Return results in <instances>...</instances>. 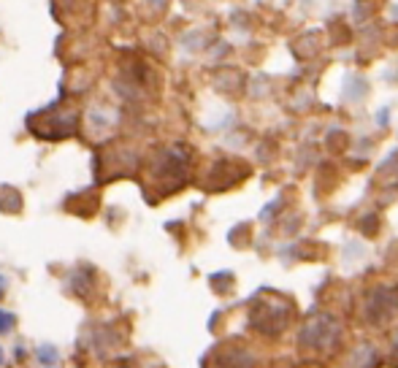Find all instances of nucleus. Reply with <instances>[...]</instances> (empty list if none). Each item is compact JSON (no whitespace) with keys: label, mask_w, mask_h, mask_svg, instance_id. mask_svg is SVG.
<instances>
[{"label":"nucleus","mask_w":398,"mask_h":368,"mask_svg":"<svg viewBox=\"0 0 398 368\" xmlns=\"http://www.w3.org/2000/svg\"><path fill=\"white\" fill-rule=\"evenodd\" d=\"M339 330L341 327L336 325L331 317H325V314H317L312 317L306 327L301 330V344L309 349H322L328 347V344H334L336 339H339Z\"/></svg>","instance_id":"f257e3e1"},{"label":"nucleus","mask_w":398,"mask_h":368,"mask_svg":"<svg viewBox=\"0 0 398 368\" xmlns=\"http://www.w3.org/2000/svg\"><path fill=\"white\" fill-rule=\"evenodd\" d=\"M374 311H377L374 323H388L398 311V292H393V290H379L377 298L369 304V314H374Z\"/></svg>","instance_id":"f03ea898"},{"label":"nucleus","mask_w":398,"mask_h":368,"mask_svg":"<svg viewBox=\"0 0 398 368\" xmlns=\"http://www.w3.org/2000/svg\"><path fill=\"white\" fill-rule=\"evenodd\" d=\"M17 327V314H11L8 309H0V333H11Z\"/></svg>","instance_id":"7ed1b4c3"},{"label":"nucleus","mask_w":398,"mask_h":368,"mask_svg":"<svg viewBox=\"0 0 398 368\" xmlns=\"http://www.w3.org/2000/svg\"><path fill=\"white\" fill-rule=\"evenodd\" d=\"M57 358H60V355H57V349H55V347H41V349H38V360H41V363H55Z\"/></svg>","instance_id":"20e7f679"},{"label":"nucleus","mask_w":398,"mask_h":368,"mask_svg":"<svg viewBox=\"0 0 398 368\" xmlns=\"http://www.w3.org/2000/svg\"><path fill=\"white\" fill-rule=\"evenodd\" d=\"M6 285H8V282H6V276L0 274V298H3V292H6Z\"/></svg>","instance_id":"39448f33"},{"label":"nucleus","mask_w":398,"mask_h":368,"mask_svg":"<svg viewBox=\"0 0 398 368\" xmlns=\"http://www.w3.org/2000/svg\"><path fill=\"white\" fill-rule=\"evenodd\" d=\"M3 360H6V352H3V347H0V366H3Z\"/></svg>","instance_id":"423d86ee"},{"label":"nucleus","mask_w":398,"mask_h":368,"mask_svg":"<svg viewBox=\"0 0 398 368\" xmlns=\"http://www.w3.org/2000/svg\"><path fill=\"white\" fill-rule=\"evenodd\" d=\"M393 352H396V366H398V339H396V347H393Z\"/></svg>","instance_id":"0eeeda50"}]
</instances>
